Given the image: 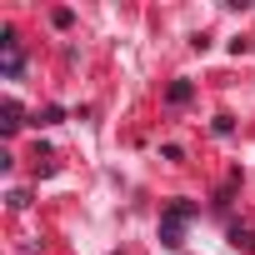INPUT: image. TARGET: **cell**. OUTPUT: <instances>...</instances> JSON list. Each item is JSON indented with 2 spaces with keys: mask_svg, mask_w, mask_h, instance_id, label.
Listing matches in <instances>:
<instances>
[{
  "mask_svg": "<svg viewBox=\"0 0 255 255\" xmlns=\"http://www.w3.org/2000/svg\"><path fill=\"white\" fill-rule=\"evenodd\" d=\"M190 220V205H170L165 210V220H160V240L165 245H180V225Z\"/></svg>",
  "mask_w": 255,
  "mask_h": 255,
  "instance_id": "cell-1",
  "label": "cell"
},
{
  "mask_svg": "<svg viewBox=\"0 0 255 255\" xmlns=\"http://www.w3.org/2000/svg\"><path fill=\"white\" fill-rule=\"evenodd\" d=\"M165 100H170V105H185V100H190V80H175V85L165 90Z\"/></svg>",
  "mask_w": 255,
  "mask_h": 255,
  "instance_id": "cell-2",
  "label": "cell"
},
{
  "mask_svg": "<svg viewBox=\"0 0 255 255\" xmlns=\"http://www.w3.org/2000/svg\"><path fill=\"white\" fill-rule=\"evenodd\" d=\"M0 125H5V130H15V125H20V105H15V100L5 105V120H0Z\"/></svg>",
  "mask_w": 255,
  "mask_h": 255,
  "instance_id": "cell-3",
  "label": "cell"
}]
</instances>
